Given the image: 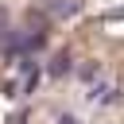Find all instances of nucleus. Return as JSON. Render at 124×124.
<instances>
[{"label":"nucleus","instance_id":"obj_1","mask_svg":"<svg viewBox=\"0 0 124 124\" xmlns=\"http://www.w3.org/2000/svg\"><path fill=\"white\" fill-rule=\"evenodd\" d=\"M74 70V58L70 54H54V62H50V78H66Z\"/></svg>","mask_w":124,"mask_h":124},{"label":"nucleus","instance_id":"obj_3","mask_svg":"<svg viewBox=\"0 0 124 124\" xmlns=\"http://www.w3.org/2000/svg\"><path fill=\"white\" fill-rule=\"evenodd\" d=\"M4 31H8V12L0 8V35H4Z\"/></svg>","mask_w":124,"mask_h":124},{"label":"nucleus","instance_id":"obj_4","mask_svg":"<svg viewBox=\"0 0 124 124\" xmlns=\"http://www.w3.org/2000/svg\"><path fill=\"white\" fill-rule=\"evenodd\" d=\"M58 124H78V120L74 116H58Z\"/></svg>","mask_w":124,"mask_h":124},{"label":"nucleus","instance_id":"obj_2","mask_svg":"<svg viewBox=\"0 0 124 124\" xmlns=\"http://www.w3.org/2000/svg\"><path fill=\"white\" fill-rule=\"evenodd\" d=\"M81 4L78 0H50V16H58V19H66V16H74Z\"/></svg>","mask_w":124,"mask_h":124}]
</instances>
